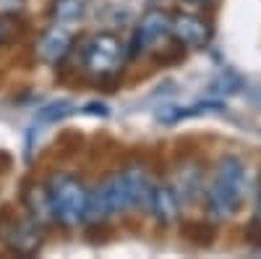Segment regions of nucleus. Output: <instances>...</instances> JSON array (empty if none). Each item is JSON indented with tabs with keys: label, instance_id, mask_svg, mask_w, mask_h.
Returning <instances> with one entry per match:
<instances>
[{
	"label": "nucleus",
	"instance_id": "nucleus-1",
	"mask_svg": "<svg viewBox=\"0 0 261 259\" xmlns=\"http://www.w3.org/2000/svg\"><path fill=\"white\" fill-rule=\"evenodd\" d=\"M246 183H248L246 165L238 157L227 155L217 162L214 181L206 191V209L214 220H225L238 212L246 194Z\"/></svg>",
	"mask_w": 261,
	"mask_h": 259
},
{
	"label": "nucleus",
	"instance_id": "nucleus-2",
	"mask_svg": "<svg viewBox=\"0 0 261 259\" xmlns=\"http://www.w3.org/2000/svg\"><path fill=\"white\" fill-rule=\"evenodd\" d=\"M47 191H50V202H53V215L60 225L73 228V225L84 223L89 189L76 176H71V173H55L47 183Z\"/></svg>",
	"mask_w": 261,
	"mask_h": 259
},
{
	"label": "nucleus",
	"instance_id": "nucleus-3",
	"mask_svg": "<svg viewBox=\"0 0 261 259\" xmlns=\"http://www.w3.org/2000/svg\"><path fill=\"white\" fill-rule=\"evenodd\" d=\"M123 58H125V48H123L120 37H115L110 32L97 34L84 48V71L99 81L110 79L120 71Z\"/></svg>",
	"mask_w": 261,
	"mask_h": 259
},
{
	"label": "nucleus",
	"instance_id": "nucleus-4",
	"mask_svg": "<svg viewBox=\"0 0 261 259\" xmlns=\"http://www.w3.org/2000/svg\"><path fill=\"white\" fill-rule=\"evenodd\" d=\"M0 241L8 244L11 251L21 254V256H32L39 251L42 246V230L39 223L32 220H13V218H3L0 220Z\"/></svg>",
	"mask_w": 261,
	"mask_h": 259
},
{
	"label": "nucleus",
	"instance_id": "nucleus-5",
	"mask_svg": "<svg viewBox=\"0 0 261 259\" xmlns=\"http://www.w3.org/2000/svg\"><path fill=\"white\" fill-rule=\"evenodd\" d=\"M170 34L175 37L180 45L201 50V48L209 45V39H212V27H209V21L201 18V16L178 13L175 18L170 21Z\"/></svg>",
	"mask_w": 261,
	"mask_h": 259
},
{
	"label": "nucleus",
	"instance_id": "nucleus-6",
	"mask_svg": "<svg viewBox=\"0 0 261 259\" xmlns=\"http://www.w3.org/2000/svg\"><path fill=\"white\" fill-rule=\"evenodd\" d=\"M170 16L165 11H146L141 24L136 29V53L139 50H151L157 48L165 37H170Z\"/></svg>",
	"mask_w": 261,
	"mask_h": 259
},
{
	"label": "nucleus",
	"instance_id": "nucleus-7",
	"mask_svg": "<svg viewBox=\"0 0 261 259\" xmlns=\"http://www.w3.org/2000/svg\"><path fill=\"white\" fill-rule=\"evenodd\" d=\"M71 48H73V34L65 27H53V29H47L45 34H42L39 45H37V53L45 63H53L55 66V63H60L71 53Z\"/></svg>",
	"mask_w": 261,
	"mask_h": 259
},
{
	"label": "nucleus",
	"instance_id": "nucleus-8",
	"mask_svg": "<svg viewBox=\"0 0 261 259\" xmlns=\"http://www.w3.org/2000/svg\"><path fill=\"white\" fill-rule=\"evenodd\" d=\"M149 212L154 215V218L162 223V225H170L178 220V212H180V199L172 186H154V191H151V207Z\"/></svg>",
	"mask_w": 261,
	"mask_h": 259
},
{
	"label": "nucleus",
	"instance_id": "nucleus-9",
	"mask_svg": "<svg viewBox=\"0 0 261 259\" xmlns=\"http://www.w3.org/2000/svg\"><path fill=\"white\" fill-rule=\"evenodd\" d=\"M123 178H125L130 207L149 212V207H151V191H154V183L149 181V176L144 170H139V168H130V170L123 173Z\"/></svg>",
	"mask_w": 261,
	"mask_h": 259
},
{
	"label": "nucleus",
	"instance_id": "nucleus-10",
	"mask_svg": "<svg viewBox=\"0 0 261 259\" xmlns=\"http://www.w3.org/2000/svg\"><path fill=\"white\" fill-rule=\"evenodd\" d=\"M102 197H105V204L110 212H125L130 209V199H128V189H125V178H123V173L120 176H110L102 186Z\"/></svg>",
	"mask_w": 261,
	"mask_h": 259
},
{
	"label": "nucleus",
	"instance_id": "nucleus-11",
	"mask_svg": "<svg viewBox=\"0 0 261 259\" xmlns=\"http://www.w3.org/2000/svg\"><path fill=\"white\" fill-rule=\"evenodd\" d=\"M27 207H29L32 218H34L37 223H50V220H55V215H53V202H50V191H47V186L34 183V186L27 191Z\"/></svg>",
	"mask_w": 261,
	"mask_h": 259
},
{
	"label": "nucleus",
	"instance_id": "nucleus-12",
	"mask_svg": "<svg viewBox=\"0 0 261 259\" xmlns=\"http://www.w3.org/2000/svg\"><path fill=\"white\" fill-rule=\"evenodd\" d=\"M172 189H175L180 202H193L201 194V173L196 168H183L180 176H178V183Z\"/></svg>",
	"mask_w": 261,
	"mask_h": 259
},
{
	"label": "nucleus",
	"instance_id": "nucleus-13",
	"mask_svg": "<svg viewBox=\"0 0 261 259\" xmlns=\"http://www.w3.org/2000/svg\"><path fill=\"white\" fill-rule=\"evenodd\" d=\"M81 13H84V0H55L53 3V18L58 24L76 21Z\"/></svg>",
	"mask_w": 261,
	"mask_h": 259
},
{
	"label": "nucleus",
	"instance_id": "nucleus-14",
	"mask_svg": "<svg viewBox=\"0 0 261 259\" xmlns=\"http://www.w3.org/2000/svg\"><path fill=\"white\" fill-rule=\"evenodd\" d=\"M248 236H251V244L261 246V183H258V191H256V207H253V218H251V225H248Z\"/></svg>",
	"mask_w": 261,
	"mask_h": 259
},
{
	"label": "nucleus",
	"instance_id": "nucleus-15",
	"mask_svg": "<svg viewBox=\"0 0 261 259\" xmlns=\"http://www.w3.org/2000/svg\"><path fill=\"white\" fill-rule=\"evenodd\" d=\"M183 3H193V6H209L214 0H183Z\"/></svg>",
	"mask_w": 261,
	"mask_h": 259
},
{
	"label": "nucleus",
	"instance_id": "nucleus-16",
	"mask_svg": "<svg viewBox=\"0 0 261 259\" xmlns=\"http://www.w3.org/2000/svg\"><path fill=\"white\" fill-rule=\"evenodd\" d=\"M3 32H6V27H3V18H0V42H3Z\"/></svg>",
	"mask_w": 261,
	"mask_h": 259
}]
</instances>
